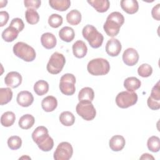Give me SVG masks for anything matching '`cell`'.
<instances>
[{
	"label": "cell",
	"mask_w": 160,
	"mask_h": 160,
	"mask_svg": "<svg viewBox=\"0 0 160 160\" xmlns=\"http://www.w3.org/2000/svg\"><path fill=\"white\" fill-rule=\"evenodd\" d=\"M32 139L42 151H49L54 146V141L49 136L48 130L44 126L37 127L32 133Z\"/></svg>",
	"instance_id": "cell-1"
},
{
	"label": "cell",
	"mask_w": 160,
	"mask_h": 160,
	"mask_svg": "<svg viewBox=\"0 0 160 160\" xmlns=\"http://www.w3.org/2000/svg\"><path fill=\"white\" fill-rule=\"evenodd\" d=\"M124 18L119 12H112L108 16L103 28L105 32L110 37L118 35L121 26L124 24Z\"/></svg>",
	"instance_id": "cell-2"
},
{
	"label": "cell",
	"mask_w": 160,
	"mask_h": 160,
	"mask_svg": "<svg viewBox=\"0 0 160 160\" xmlns=\"http://www.w3.org/2000/svg\"><path fill=\"white\" fill-rule=\"evenodd\" d=\"M82 34L83 38L88 41L92 48H98L101 46L104 37L94 26L90 24L85 26L82 29Z\"/></svg>",
	"instance_id": "cell-3"
},
{
	"label": "cell",
	"mask_w": 160,
	"mask_h": 160,
	"mask_svg": "<svg viewBox=\"0 0 160 160\" xmlns=\"http://www.w3.org/2000/svg\"><path fill=\"white\" fill-rule=\"evenodd\" d=\"M87 69L91 74L94 76L105 75L110 70V64L105 59H93L88 62Z\"/></svg>",
	"instance_id": "cell-4"
},
{
	"label": "cell",
	"mask_w": 160,
	"mask_h": 160,
	"mask_svg": "<svg viewBox=\"0 0 160 160\" xmlns=\"http://www.w3.org/2000/svg\"><path fill=\"white\" fill-rule=\"evenodd\" d=\"M14 54L20 59L26 62H31L36 58L35 50L23 42H18L12 48Z\"/></svg>",
	"instance_id": "cell-5"
},
{
	"label": "cell",
	"mask_w": 160,
	"mask_h": 160,
	"mask_svg": "<svg viewBox=\"0 0 160 160\" xmlns=\"http://www.w3.org/2000/svg\"><path fill=\"white\" fill-rule=\"evenodd\" d=\"M66 63V59L61 53L55 52L49 58L47 64V71L52 74H57L59 73Z\"/></svg>",
	"instance_id": "cell-6"
},
{
	"label": "cell",
	"mask_w": 160,
	"mask_h": 160,
	"mask_svg": "<svg viewBox=\"0 0 160 160\" xmlns=\"http://www.w3.org/2000/svg\"><path fill=\"white\" fill-rule=\"evenodd\" d=\"M76 111L86 121L92 120L96 115V111L91 101H79L76 107Z\"/></svg>",
	"instance_id": "cell-7"
},
{
	"label": "cell",
	"mask_w": 160,
	"mask_h": 160,
	"mask_svg": "<svg viewBox=\"0 0 160 160\" xmlns=\"http://www.w3.org/2000/svg\"><path fill=\"white\" fill-rule=\"evenodd\" d=\"M138 101V94L134 92L122 91L116 98V103L121 108H128L134 105Z\"/></svg>",
	"instance_id": "cell-8"
},
{
	"label": "cell",
	"mask_w": 160,
	"mask_h": 160,
	"mask_svg": "<svg viewBox=\"0 0 160 160\" xmlns=\"http://www.w3.org/2000/svg\"><path fill=\"white\" fill-rule=\"evenodd\" d=\"M76 78L72 74H64L60 79L59 89L61 92L67 96L72 95L76 91Z\"/></svg>",
	"instance_id": "cell-9"
},
{
	"label": "cell",
	"mask_w": 160,
	"mask_h": 160,
	"mask_svg": "<svg viewBox=\"0 0 160 160\" xmlns=\"http://www.w3.org/2000/svg\"><path fill=\"white\" fill-rule=\"evenodd\" d=\"M73 149L71 144L68 142H62L58 144L54 152L55 160H68L72 155Z\"/></svg>",
	"instance_id": "cell-10"
},
{
	"label": "cell",
	"mask_w": 160,
	"mask_h": 160,
	"mask_svg": "<svg viewBox=\"0 0 160 160\" xmlns=\"http://www.w3.org/2000/svg\"><path fill=\"white\" fill-rule=\"evenodd\" d=\"M123 62L129 66L135 65L139 60V54L137 51L132 48L126 49L122 54Z\"/></svg>",
	"instance_id": "cell-11"
},
{
	"label": "cell",
	"mask_w": 160,
	"mask_h": 160,
	"mask_svg": "<svg viewBox=\"0 0 160 160\" xmlns=\"http://www.w3.org/2000/svg\"><path fill=\"white\" fill-rule=\"evenodd\" d=\"M122 46L120 41L115 38H112L106 43V51L110 56H117L121 51Z\"/></svg>",
	"instance_id": "cell-12"
},
{
	"label": "cell",
	"mask_w": 160,
	"mask_h": 160,
	"mask_svg": "<svg viewBox=\"0 0 160 160\" xmlns=\"http://www.w3.org/2000/svg\"><path fill=\"white\" fill-rule=\"evenodd\" d=\"M4 82L6 86L11 88H18L22 82V76L18 72H9L4 78Z\"/></svg>",
	"instance_id": "cell-13"
},
{
	"label": "cell",
	"mask_w": 160,
	"mask_h": 160,
	"mask_svg": "<svg viewBox=\"0 0 160 160\" xmlns=\"http://www.w3.org/2000/svg\"><path fill=\"white\" fill-rule=\"evenodd\" d=\"M16 101L21 106L28 107L33 102L34 97L31 92L28 91H22L18 94Z\"/></svg>",
	"instance_id": "cell-14"
},
{
	"label": "cell",
	"mask_w": 160,
	"mask_h": 160,
	"mask_svg": "<svg viewBox=\"0 0 160 160\" xmlns=\"http://www.w3.org/2000/svg\"><path fill=\"white\" fill-rule=\"evenodd\" d=\"M125 139L121 135H115L112 136L109 142V148L113 151H121L125 146Z\"/></svg>",
	"instance_id": "cell-15"
},
{
	"label": "cell",
	"mask_w": 160,
	"mask_h": 160,
	"mask_svg": "<svg viewBox=\"0 0 160 160\" xmlns=\"http://www.w3.org/2000/svg\"><path fill=\"white\" fill-rule=\"evenodd\" d=\"M72 52L75 57L78 58H82L87 54L88 48L84 41L78 40L72 45Z\"/></svg>",
	"instance_id": "cell-16"
},
{
	"label": "cell",
	"mask_w": 160,
	"mask_h": 160,
	"mask_svg": "<svg viewBox=\"0 0 160 160\" xmlns=\"http://www.w3.org/2000/svg\"><path fill=\"white\" fill-rule=\"evenodd\" d=\"M120 4L122 10L129 14L136 13L139 9L138 2L136 0H122Z\"/></svg>",
	"instance_id": "cell-17"
},
{
	"label": "cell",
	"mask_w": 160,
	"mask_h": 160,
	"mask_svg": "<svg viewBox=\"0 0 160 160\" xmlns=\"http://www.w3.org/2000/svg\"><path fill=\"white\" fill-rule=\"evenodd\" d=\"M41 42L44 48L48 49L54 48L57 42L55 36L51 32L44 33L41 37Z\"/></svg>",
	"instance_id": "cell-18"
},
{
	"label": "cell",
	"mask_w": 160,
	"mask_h": 160,
	"mask_svg": "<svg viewBox=\"0 0 160 160\" xmlns=\"http://www.w3.org/2000/svg\"><path fill=\"white\" fill-rule=\"evenodd\" d=\"M58 106L56 98L52 96H48L44 98L41 102V106L46 112L53 111Z\"/></svg>",
	"instance_id": "cell-19"
},
{
	"label": "cell",
	"mask_w": 160,
	"mask_h": 160,
	"mask_svg": "<svg viewBox=\"0 0 160 160\" xmlns=\"http://www.w3.org/2000/svg\"><path fill=\"white\" fill-rule=\"evenodd\" d=\"M88 2L99 12L107 11L110 6L108 0H88Z\"/></svg>",
	"instance_id": "cell-20"
},
{
	"label": "cell",
	"mask_w": 160,
	"mask_h": 160,
	"mask_svg": "<svg viewBox=\"0 0 160 160\" xmlns=\"http://www.w3.org/2000/svg\"><path fill=\"white\" fill-rule=\"evenodd\" d=\"M59 36L63 41L69 42L72 41L75 36V32L72 28L65 26L61 28L59 31Z\"/></svg>",
	"instance_id": "cell-21"
},
{
	"label": "cell",
	"mask_w": 160,
	"mask_h": 160,
	"mask_svg": "<svg viewBox=\"0 0 160 160\" xmlns=\"http://www.w3.org/2000/svg\"><path fill=\"white\" fill-rule=\"evenodd\" d=\"M141 81L136 77H129L124 81V86L128 91L134 92L141 87Z\"/></svg>",
	"instance_id": "cell-22"
},
{
	"label": "cell",
	"mask_w": 160,
	"mask_h": 160,
	"mask_svg": "<svg viewBox=\"0 0 160 160\" xmlns=\"http://www.w3.org/2000/svg\"><path fill=\"white\" fill-rule=\"evenodd\" d=\"M49 3L52 8L59 11H66L71 6L69 0H50Z\"/></svg>",
	"instance_id": "cell-23"
},
{
	"label": "cell",
	"mask_w": 160,
	"mask_h": 160,
	"mask_svg": "<svg viewBox=\"0 0 160 160\" xmlns=\"http://www.w3.org/2000/svg\"><path fill=\"white\" fill-rule=\"evenodd\" d=\"M35 122L34 118L29 114H24L19 120V126L21 129H28L32 127Z\"/></svg>",
	"instance_id": "cell-24"
},
{
	"label": "cell",
	"mask_w": 160,
	"mask_h": 160,
	"mask_svg": "<svg viewBox=\"0 0 160 160\" xmlns=\"http://www.w3.org/2000/svg\"><path fill=\"white\" fill-rule=\"evenodd\" d=\"M19 32L16 29L9 26L2 32V38L6 42H12L17 38Z\"/></svg>",
	"instance_id": "cell-25"
},
{
	"label": "cell",
	"mask_w": 160,
	"mask_h": 160,
	"mask_svg": "<svg viewBox=\"0 0 160 160\" xmlns=\"http://www.w3.org/2000/svg\"><path fill=\"white\" fill-rule=\"evenodd\" d=\"M94 97V92L92 88L85 87L82 88L78 94V99L79 101H92Z\"/></svg>",
	"instance_id": "cell-26"
},
{
	"label": "cell",
	"mask_w": 160,
	"mask_h": 160,
	"mask_svg": "<svg viewBox=\"0 0 160 160\" xmlns=\"http://www.w3.org/2000/svg\"><path fill=\"white\" fill-rule=\"evenodd\" d=\"M66 20L71 25H78L81 21V14L79 11L76 9L71 10L67 14Z\"/></svg>",
	"instance_id": "cell-27"
},
{
	"label": "cell",
	"mask_w": 160,
	"mask_h": 160,
	"mask_svg": "<svg viewBox=\"0 0 160 160\" xmlns=\"http://www.w3.org/2000/svg\"><path fill=\"white\" fill-rule=\"evenodd\" d=\"M59 121L62 125L71 126L74 123L75 117L72 112L69 111H64L61 112L59 116Z\"/></svg>",
	"instance_id": "cell-28"
},
{
	"label": "cell",
	"mask_w": 160,
	"mask_h": 160,
	"mask_svg": "<svg viewBox=\"0 0 160 160\" xmlns=\"http://www.w3.org/2000/svg\"><path fill=\"white\" fill-rule=\"evenodd\" d=\"M49 90L48 83L44 80L38 81L34 85V91L38 96H43Z\"/></svg>",
	"instance_id": "cell-29"
},
{
	"label": "cell",
	"mask_w": 160,
	"mask_h": 160,
	"mask_svg": "<svg viewBox=\"0 0 160 160\" xmlns=\"http://www.w3.org/2000/svg\"><path fill=\"white\" fill-rule=\"evenodd\" d=\"M16 119V116L14 112L7 111L2 114L1 117V123L4 127H9L12 126Z\"/></svg>",
	"instance_id": "cell-30"
},
{
	"label": "cell",
	"mask_w": 160,
	"mask_h": 160,
	"mask_svg": "<svg viewBox=\"0 0 160 160\" xmlns=\"http://www.w3.org/2000/svg\"><path fill=\"white\" fill-rule=\"evenodd\" d=\"M12 98V92L9 88H0V104L4 105L11 101Z\"/></svg>",
	"instance_id": "cell-31"
},
{
	"label": "cell",
	"mask_w": 160,
	"mask_h": 160,
	"mask_svg": "<svg viewBox=\"0 0 160 160\" xmlns=\"http://www.w3.org/2000/svg\"><path fill=\"white\" fill-rule=\"evenodd\" d=\"M26 21L30 24H35L39 22V16L34 9H28L25 12Z\"/></svg>",
	"instance_id": "cell-32"
},
{
	"label": "cell",
	"mask_w": 160,
	"mask_h": 160,
	"mask_svg": "<svg viewBox=\"0 0 160 160\" xmlns=\"http://www.w3.org/2000/svg\"><path fill=\"white\" fill-rule=\"evenodd\" d=\"M147 146L149 151L156 152L160 149V140L158 136H152L150 137L147 142Z\"/></svg>",
	"instance_id": "cell-33"
},
{
	"label": "cell",
	"mask_w": 160,
	"mask_h": 160,
	"mask_svg": "<svg viewBox=\"0 0 160 160\" xmlns=\"http://www.w3.org/2000/svg\"><path fill=\"white\" fill-rule=\"evenodd\" d=\"M8 147L12 150H17L19 149L22 145V140L18 136H12L8 139Z\"/></svg>",
	"instance_id": "cell-34"
},
{
	"label": "cell",
	"mask_w": 160,
	"mask_h": 160,
	"mask_svg": "<svg viewBox=\"0 0 160 160\" xmlns=\"http://www.w3.org/2000/svg\"><path fill=\"white\" fill-rule=\"evenodd\" d=\"M62 18L58 14H51L48 19V24L53 28H58L62 24Z\"/></svg>",
	"instance_id": "cell-35"
},
{
	"label": "cell",
	"mask_w": 160,
	"mask_h": 160,
	"mask_svg": "<svg viewBox=\"0 0 160 160\" xmlns=\"http://www.w3.org/2000/svg\"><path fill=\"white\" fill-rule=\"evenodd\" d=\"M138 74L142 78H148L152 74V68L148 64H142L138 69Z\"/></svg>",
	"instance_id": "cell-36"
},
{
	"label": "cell",
	"mask_w": 160,
	"mask_h": 160,
	"mask_svg": "<svg viewBox=\"0 0 160 160\" xmlns=\"http://www.w3.org/2000/svg\"><path fill=\"white\" fill-rule=\"evenodd\" d=\"M9 26L14 28L19 32H21L24 28V24L22 20L18 18L12 19Z\"/></svg>",
	"instance_id": "cell-37"
},
{
	"label": "cell",
	"mask_w": 160,
	"mask_h": 160,
	"mask_svg": "<svg viewBox=\"0 0 160 160\" xmlns=\"http://www.w3.org/2000/svg\"><path fill=\"white\" fill-rule=\"evenodd\" d=\"M24 4L26 8L28 9H38L41 4V1L39 0H25Z\"/></svg>",
	"instance_id": "cell-38"
},
{
	"label": "cell",
	"mask_w": 160,
	"mask_h": 160,
	"mask_svg": "<svg viewBox=\"0 0 160 160\" xmlns=\"http://www.w3.org/2000/svg\"><path fill=\"white\" fill-rule=\"evenodd\" d=\"M148 107L152 110H158L160 108V101L156 100L150 96L147 101Z\"/></svg>",
	"instance_id": "cell-39"
},
{
	"label": "cell",
	"mask_w": 160,
	"mask_h": 160,
	"mask_svg": "<svg viewBox=\"0 0 160 160\" xmlns=\"http://www.w3.org/2000/svg\"><path fill=\"white\" fill-rule=\"evenodd\" d=\"M150 97L158 100L160 101V91H159V81H158L156 85L153 86L151 90Z\"/></svg>",
	"instance_id": "cell-40"
},
{
	"label": "cell",
	"mask_w": 160,
	"mask_h": 160,
	"mask_svg": "<svg viewBox=\"0 0 160 160\" xmlns=\"http://www.w3.org/2000/svg\"><path fill=\"white\" fill-rule=\"evenodd\" d=\"M159 9H160V4H158L153 7L151 11V14L152 18L157 21L160 20V10Z\"/></svg>",
	"instance_id": "cell-41"
},
{
	"label": "cell",
	"mask_w": 160,
	"mask_h": 160,
	"mask_svg": "<svg viewBox=\"0 0 160 160\" xmlns=\"http://www.w3.org/2000/svg\"><path fill=\"white\" fill-rule=\"evenodd\" d=\"M9 19V14L6 11L0 12V26L2 27L8 22Z\"/></svg>",
	"instance_id": "cell-42"
},
{
	"label": "cell",
	"mask_w": 160,
	"mask_h": 160,
	"mask_svg": "<svg viewBox=\"0 0 160 160\" xmlns=\"http://www.w3.org/2000/svg\"><path fill=\"white\" fill-rule=\"evenodd\" d=\"M140 159H154V158L151 155L149 154L148 153H145L143 154L141 157H140Z\"/></svg>",
	"instance_id": "cell-43"
}]
</instances>
